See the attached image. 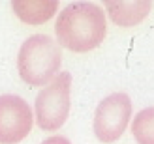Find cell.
Instances as JSON below:
<instances>
[{
  "instance_id": "obj_5",
  "label": "cell",
  "mask_w": 154,
  "mask_h": 144,
  "mask_svg": "<svg viewBox=\"0 0 154 144\" xmlns=\"http://www.w3.org/2000/svg\"><path fill=\"white\" fill-rule=\"evenodd\" d=\"M30 105L19 96H0V144H17L32 129Z\"/></svg>"
},
{
  "instance_id": "obj_7",
  "label": "cell",
  "mask_w": 154,
  "mask_h": 144,
  "mask_svg": "<svg viewBox=\"0 0 154 144\" xmlns=\"http://www.w3.org/2000/svg\"><path fill=\"white\" fill-rule=\"evenodd\" d=\"M11 10L23 22L42 25L57 13L58 2L57 0H13Z\"/></svg>"
},
{
  "instance_id": "obj_1",
  "label": "cell",
  "mask_w": 154,
  "mask_h": 144,
  "mask_svg": "<svg viewBox=\"0 0 154 144\" xmlns=\"http://www.w3.org/2000/svg\"><path fill=\"white\" fill-rule=\"evenodd\" d=\"M58 45L73 52H88L103 41L107 22L103 10L94 2H73L58 13L55 22Z\"/></svg>"
},
{
  "instance_id": "obj_6",
  "label": "cell",
  "mask_w": 154,
  "mask_h": 144,
  "mask_svg": "<svg viewBox=\"0 0 154 144\" xmlns=\"http://www.w3.org/2000/svg\"><path fill=\"white\" fill-rule=\"evenodd\" d=\"M150 2L134 0V2H105V11L109 19L119 26H134L149 15Z\"/></svg>"
},
{
  "instance_id": "obj_3",
  "label": "cell",
  "mask_w": 154,
  "mask_h": 144,
  "mask_svg": "<svg viewBox=\"0 0 154 144\" xmlns=\"http://www.w3.org/2000/svg\"><path fill=\"white\" fill-rule=\"evenodd\" d=\"M70 92L72 75L68 71L58 73L49 86L40 90L36 97V122L43 131H57L64 125L70 114Z\"/></svg>"
},
{
  "instance_id": "obj_2",
  "label": "cell",
  "mask_w": 154,
  "mask_h": 144,
  "mask_svg": "<svg viewBox=\"0 0 154 144\" xmlns=\"http://www.w3.org/2000/svg\"><path fill=\"white\" fill-rule=\"evenodd\" d=\"M62 51L53 37L36 34L21 45L17 69L21 79L30 86H43L58 75Z\"/></svg>"
},
{
  "instance_id": "obj_8",
  "label": "cell",
  "mask_w": 154,
  "mask_h": 144,
  "mask_svg": "<svg viewBox=\"0 0 154 144\" xmlns=\"http://www.w3.org/2000/svg\"><path fill=\"white\" fill-rule=\"evenodd\" d=\"M132 135L137 144H154V107L143 109L135 114Z\"/></svg>"
},
{
  "instance_id": "obj_4",
  "label": "cell",
  "mask_w": 154,
  "mask_h": 144,
  "mask_svg": "<svg viewBox=\"0 0 154 144\" xmlns=\"http://www.w3.org/2000/svg\"><path fill=\"white\" fill-rule=\"evenodd\" d=\"M132 118V101L128 94L115 92L98 105L94 114V135L102 142H115L126 131Z\"/></svg>"
},
{
  "instance_id": "obj_9",
  "label": "cell",
  "mask_w": 154,
  "mask_h": 144,
  "mask_svg": "<svg viewBox=\"0 0 154 144\" xmlns=\"http://www.w3.org/2000/svg\"><path fill=\"white\" fill-rule=\"evenodd\" d=\"M42 144H72V142H70V139L62 137V135H55V137H49V139H45Z\"/></svg>"
}]
</instances>
